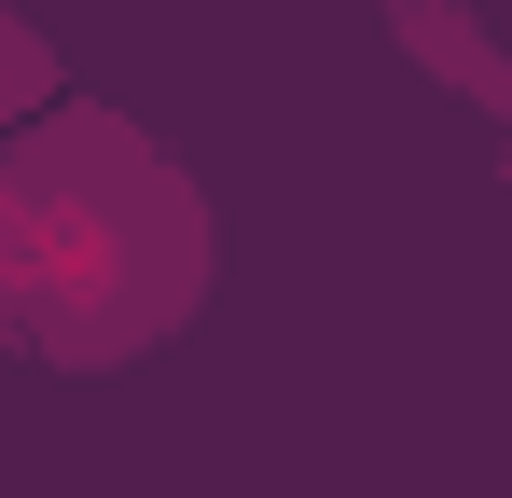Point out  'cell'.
<instances>
[{
	"mask_svg": "<svg viewBox=\"0 0 512 498\" xmlns=\"http://www.w3.org/2000/svg\"><path fill=\"white\" fill-rule=\"evenodd\" d=\"M222 291L208 180L125 125L111 97H56L0 139V319L42 374H125L194 332Z\"/></svg>",
	"mask_w": 512,
	"mask_h": 498,
	"instance_id": "obj_1",
	"label": "cell"
},
{
	"mask_svg": "<svg viewBox=\"0 0 512 498\" xmlns=\"http://www.w3.org/2000/svg\"><path fill=\"white\" fill-rule=\"evenodd\" d=\"M374 14H388V42H402L443 97H471L485 125H512V42L471 14V0H374Z\"/></svg>",
	"mask_w": 512,
	"mask_h": 498,
	"instance_id": "obj_2",
	"label": "cell"
},
{
	"mask_svg": "<svg viewBox=\"0 0 512 498\" xmlns=\"http://www.w3.org/2000/svg\"><path fill=\"white\" fill-rule=\"evenodd\" d=\"M0 111H14V125L56 111V42H42L28 14H0Z\"/></svg>",
	"mask_w": 512,
	"mask_h": 498,
	"instance_id": "obj_3",
	"label": "cell"
},
{
	"mask_svg": "<svg viewBox=\"0 0 512 498\" xmlns=\"http://www.w3.org/2000/svg\"><path fill=\"white\" fill-rule=\"evenodd\" d=\"M499 180H512V139H499Z\"/></svg>",
	"mask_w": 512,
	"mask_h": 498,
	"instance_id": "obj_4",
	"label": "cell"
}]
</instances>
